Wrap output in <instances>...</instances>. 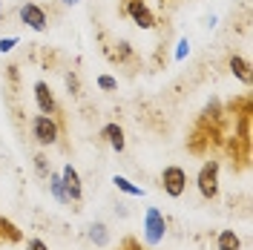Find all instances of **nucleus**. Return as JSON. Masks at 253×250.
<instances>
[{
  "label": "nucleus",
  "instance_id": "7",
  "mask_svg": "<svg viewBox=\"0 0 253 250\" xmlns=\"http://www.w3.org/2000/svg\"><path fill=\"white\" fill-rule=\"evenodd\" d=\"M61 181H63V190H66L69 202H81L84 199V184H81V175L72 164H66L61 170Z\"/></svg>",
  "mask_w": 253,
  "mask_h": 250
},
{
  "label": "nucleus",
  "instance_id": "9",
  "mask_svg": "<svg viewBox=\"0 0 253 250\" xmlns=\"http://www.w3.org/2000/svg\"><path fill=\"white\" fill-rule=\"evenodd\" d=\"M101 138L107 141V144H110V147L115 150V153H124L126 138H124V129H121L118 124H107L104 129H101Z\"/></svg>",
  "mask_w": 253,
  "mask_h": 250
},
{
  "label": "nucleus",
  "instance_id": "17",
  "mask_svg": "<svg viewBox=\"0 0 253 250\" xmlns=\"http://www.w3.org/2000/svg\"><path fill=\"white\" fill-rule=\"evenodd\" d=\"M66 89H69V95H75V98L81 95V81H78V75H72V72L66 75Z\"/></svg>",
  "mask_w": 253,
  "mask_h": 250
},
{
  "label": "nucleus",
  "instance_id": "16",
  "mask_svg": "<svg viewBox=\"0 0 253 250\" xmlns=\"http://www.w3.org/2000/svg\"><path fill=\"white\" fill-rule=\"evenodd\" d=\"M0 233H6L9 239H12V242H20V239H23V236L17 233L15 224H12V221H6V219H0Z\"/></svg>",
  "mask_w": 253,
  "mask_h": 250
},
{
  "label": "nucleus",
  "instance_id": "11",
  "mask_svg": "<svg viewBox=\"0 0 253 250\" xmlns=\"http://www.w3.org/2000/svg\"><path fill=\"white\" fill-rule=\"evenodd\" d=\"M230 72H233L242 83H251V63L245 61V58L233 55V58H230Z\"/></svg>",
  "mask_w": 253,
  "mask_h": 250
},
{
  "label": "nucleus",
  "instance_id": "19",
  "mask_svg": "<svg viewBox=\"0 0 253 250\" xmlns=\"http://www.w3.org/2000/svg\"><path fill=\"white\" fill-rule=\"evenodd\" d=\"M15 46H17V38H0V55L12 52Z\"/></svg>",
  "mask_w": 253,
  "mask_h": 250
},
{
  "label": "nucleus",
  "instance_id": "3",
  "mask_svg": "<svg viewBox=\"0 0 253 250\" xmlns=\"http://www.w3.org/2000/svg\"><path fill=\"white\" fill-rule=\"evenodd\" d=\"M32 138L38 141L41 147H52L58 141V124L52 115H38L32 121Z\"/></svg>",
  "mask_w": 253,
  "mask_h": 250
},
{
  "label": "nucleus",
  "instance_id": "21",
  "mask_svg": "<svg viewBox=\"0 0 253 250\" xmlns=\"http://www.w3.org/2000/svg\"><path fill=\"white\" fill-rule=\"evenodd\" d=\"M187 52H190V43H187V41H181V43H178V52H175V58L181 61V58H184Z\"/></svg>",
  "mask_w": 253,
  "mask_h": 250
},
{
  "label": "nucleus",
  "instance_id": "22",
  "mask_svg": "<svg viewBox=\"0 0 253 250\" xmlns=\"http://www.w3.org/2000/svg\"><path fill=\"white\" fill-rule=\"evenodd\" d=\"M118 58H121V61L129 58V43H118Z\"/></svg>",
  "mask_w": 253,
  "mask_h": 250
},
{
  "label": "nucleus",
  "instance_id": "24",
  "mask_svg": "<svg viewBox=\"0 0 253 250\" xmlns=\"http://www.w3.org/2000/svg\"><path fill=\"white\" fill-rule=\"evenodd\" d=\"M0 3H3V0H0Z\"/></svg>",
  "mask_w": 253,
  "mask_h": 250
},
{
  "label": "nucleus",
  "instance_id": "15",
  "mask_svg": "<svg viewBox=\"0 0 253 250\" xmlns=\"http://www.w3.org/2000/svg\"><path fill=\"white\" fill-rule=\"evenodd\" d=\"M98 89H104V92H112V89H118V81L112 78V75H98Z\"/></svg>",
  "mask_w": 253,
  "mask_h": 250
},
{
  "label": "nucleus",
  "instance_id": "23",
  "mask_svg": "<svg viewBox=\"0 0 253 250\" xmlns=\"http://www.w3.org/2000/svg\"><path fill=\"white\" fill-rule=\"evenodd\" d=\"M61 3H63V6H78L81 0H61Z\"/></svg>",
  "mask_w": 253,
  "mask_h": 250
},
{
  "label": "nucleus",
  "instance_id": "14",
  "mask_svg": "<svg viewBox=\"0 0 253 250\" xmlns=\"http://www.w3.org/2000/svg\"><path fill=\"white\" fill-rule=\"evenodd\" d=\"M112 184L121 190V193H126V196H144V190L135 187V184H132L129 178H124V175H115V178H112Z\"/></svg>",
  "mask_w": 253,
  "mask_h": 250
},
{
  "label": "nucleus",
  "instance_id": "1",
  "mask_svg": "<svg viewBox=\"0 0 253 250\" xmlns=\"http://www.w3.org/2000/svg\"><path fill=\"white\" fill-rule=\"evenodd\" d=\"M196 187L202 193V199H207V202H213L219 196V161L210 158V161L202 164V170L196 175Z\"/></svg>",
  "mask_w": 253,
  "mask_h": 250
},
{
  "label": "nucleus",
  "instance_id": "4",
  "mask_svg": "<svg viewBox=\"0 0 253 250\" xmlns=\"http://www.w3.org/2000/svg\"><path fill=\"white\" fill-rule=\"evenodd\" d=\"M20 20H23V26H29L32 32H46V26H49L46 9L38 6V3H23V6H20Z\"/></svg>",
  "mask_w": 253,
  "mask_h": 250
},
{
  "label": "nucleus",
  "instance_id": "18",
  "mask_svg": "<svg viewBox=\"0 0 253 250\" xmlns=\"http://www.w3.org/2000/svg\"><path fill=\"white\" fill-rule=\"evenodd\" d=\"M35 170H38V175L46 178L49 175V158L46 156H35Z\"/></svg>",
  "mask_w": 253,
  "mask_h": 250
},
{
  "label": "nucleus",
  "instance_id": "12",
  "mask_svg": "<svg viewBox=\"0 0 253 250\" xmlns=\"http://www.w3.org/2000/svg\"><path fill=\"white\" fill-rule=\"evenodd\" d=\"M89 239H92L98 248H107V245H110V230H107V224H101V221L89 224Z\"/></svg>",
  "mask_w": 253,
  "mask_h": 250
},
{
  "label": "nucleus",
  "instance_id": "5",
  "mask_svg": "<svg viewBox=\"0 0 253 250\" xmlns=\"http://www.w3.org/2000/svg\"><path fill=\"white\" fill-rule=\"evenodd\" d=\"M144 230H147V242L150 245H158L161 239H164V233H167V219L161 216V210L158 207H150L147 210V216H144Z\"/></svg>",
  "mask_w": 253,
  "mask_h": 250
},
{
  "label": "nucleus",
  "instance_id": "2",
  "mask_svg": "<svg viewBox=\"0 0 253 250\" xmlns=\"http://www.w3.org/2000/svg\"><path fill=\"white\" fill-rule=\"evenodd\" d=\"M161 190H164L170 199L184 196V190H187V170L178 167V164L164 167V172H161Z\"/></svg>",
  "mask_w": 253,
  "mask_h": 250
},
{
  "label": "nucleus",
  "instance_id": "8",
  "mask_svg": "<svg viewBox=\"0 0 253 250\" xmlns=\"http://www.w3.org/2000/svg\"><path fill=\"white\" fill-rule=\"evenodd\" d=\"M35 104H38V110H41V115H55V95H52V89H49V83H43V81H38L35 83Z\"/></svg>",
  "mask_w": 253,
  "mask_h": 250
},
{
  "label": "nucleus",
  "instance_id": "6",
  "mask_svg": "<svg viewBox=\"0 0 253 250\" xmlns=\"http://www.w3.org/2000/svg\"><path fill=\"white\" fill-rule=\"evenodd\" d=\"M126 15L132 17V23H135L138 29H144V32L156 29V15L150 12V6H147L144 0H129V3H126Z\"/></svg>",
  "mask_w": 253,
  "mask_h": 250
},
{
  "label": "nucleus",
  "instance_id": "10",
  "mask_svg": "<svg viewBox=\"0 0 253 250\" xmlns=\"http://www.w3.org/2000/svg\"><path fill=\"white\" fill-rule=\"evenodd\" d=\"M216 248L219 250H242V239H239L236 230H221L219 239H216Z\"/></svg>",
  "mask_w": 253,
  "mask_h": 250
},
{
  "label": "nucleus",
  "instance_id": "13",
  "mask_svg": "<svg viewBox=\"0 0 253 250\" xmlns=\"http://www.w3.org/2000/svg\"><path fill=\"white\" fill-rule=\"evenodd\" d=\"M49 190H52V196L61 204L69 202V196H66V190H63V181H61V172H49Z\"/></svg>",
  "mask_w": 253,
  "mask_h": 250
},
{
  "label": "nucleus",
  "instance_id": "20",
  "mask_svg": "<svg viewBox=\"0 0 253 250\" xmlns=\"http://www.w3.org/2000/svg\"><path fill=\"white\" fill-rule=\"evenodd\" d=\"M26 250H49V248H46L43 239H29V242H26Z\"/></svg>",
  "mask_w": 253,
  "mask_h": 250
}]
</instances>
